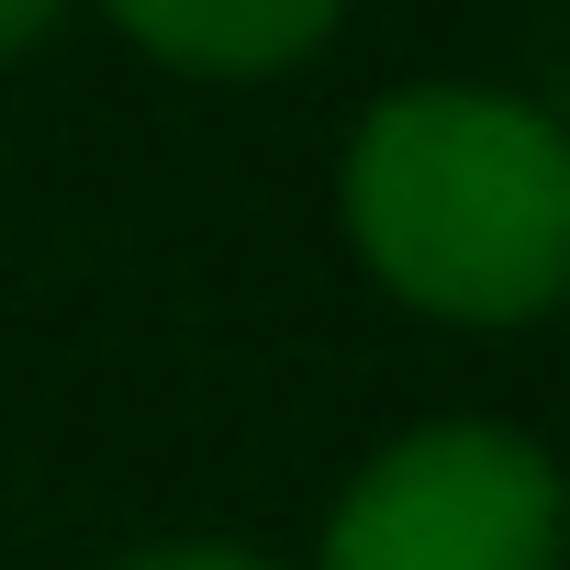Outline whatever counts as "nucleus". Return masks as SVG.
I'll list each match as a JSON object with an SVG mask.
<instances>
[{
    "label": "nucleus",
    "instance_id": "obj_3",
    "mask_svg": "<svg viewBox=\"0 0 570 570\" xmlns=\"http://www.w3.org/2000/svg\"><path fill=\"white\" fill-rule=\"evenodd\" d=\"M112 23L168 57V68H202V79H268L325 46L336 0H112Z\"/></svg>",
    "mask_w": 570,
    "mask_h": 570
},
{
    "label": "nucleus",
    "instance_id": "obj_1",
    "mask_svg": "<svg viewBox=\"0 0 570 570\" xmlns=\"http://www.w3.org/2000/svg\"><path fill=\"white\" fill-rule=\"evenodd\" d=\"M347 235L403 303L525 325L570 268V146L537 101L403 90L347 146Z\"/></svg>",
    "mask_w": 570,
    "mask_h": 570
},
{
    "label": "nucleus",
    "instance_id": "obj_5",
    "mask_svg": "<svg viewBox=\"0 0 570 570\" xmlns=\"http://www.w3.org/2000/svg\"><path fill=\"white\" fill-rule=\"evenodd\" d=\"M135 570H257V559H235V548H168V559H135Z\"/></svg>",
    "mask_w": 570,
    "mask_h": 570
},
{
    "label": "nucleus",
    "instance_id": "obj_4",
    "mask_svg": "<svg viewBox=\"0 0 570 570\" xmlns=\"http://www.w3.org/2000/svg\"><path fill=\"white\" fill-rule=\"evenodd\" d=\"M57 12H68V0H0V57H23V46H35Z\"/></svg>",
    "mask_w": 570,
    "mask_h": 570
},
{
    "label": "nucleus",
    "instance_id": "obj_2",
    "mask_svg": "<svg viewBox=\"0 0 570 570\" xmlns=\"http://www.w3.org/2000/svg\"><path fill=\"white\" fill-rule=\"evenodd\" d=\"M559 481L503 425L403 436L325 525V570H548Z\"/></svg>",
    "mask_w": 570,
    "mask_h": 570
}]
</instances>
